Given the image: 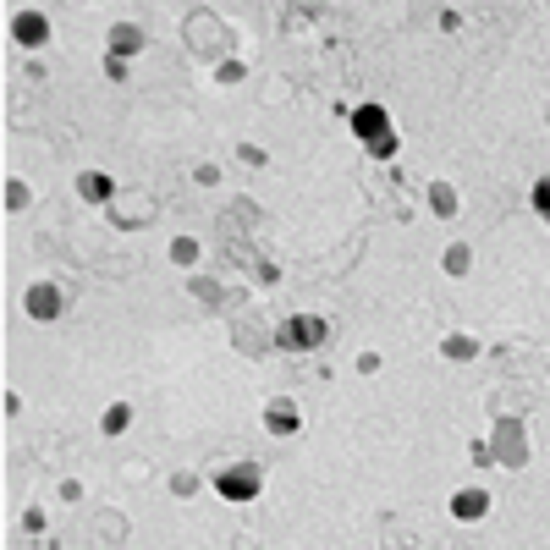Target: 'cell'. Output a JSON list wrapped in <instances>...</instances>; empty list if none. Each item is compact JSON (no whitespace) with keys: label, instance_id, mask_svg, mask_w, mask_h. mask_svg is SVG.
Segmentation results:
<instances>
[{"label":"cell","instance_id":"1","mask_svg":"<svg viewBox=\"0 0 550 550\" xmlns=\"http://www.w3.org/2000/svg\"><path fill=\"white\" fill-rule=\"evenodd\" d=\"M314 341H325V325L319 319H292L286 325V347H314Z\"/></svg>","mask_w":550,"mask_h":550},{"label":"cell","instance_id":"6","mask_svg":"<svg viewBox=\"0 0 550 550\" xmlns=\"http://www.w3.org/2000/svg\"><path fill=\"white\" fill-rule=\"evenodd\" d=\"M220 490H226V495H248V490H254V479H242V473H237V479H226Z\"/></svg>","mask_w":550,"mask_h":550},{"label":"cell","instance_id":"4","mask_svg":"<svg viewBox=\"0 0 550 550\" xmlns=\"http://www.w3.org/2000/svg\"><path fill=\"white\" fill-rule=\"evenodd\" d=\"M485 512V495L473 490V495H457V517H479Z\"/></svg>","mask_w":550,"mask_h":550},{"label":"cell","instance_id":"7","mask_svg":"<svg viewBox=\"0 0 550 550\" xmlns=\"http://www.w3.org/2000/svg\"><path fill=\"white\" fill-rule=\"evenodd\" d=\"M28 308H39V314H50V308H55V297H50V292H33V297H28Z\"/></svg>","mask_w":550,"mask_h":550},{"label":"cell","instance_id":"3","mask_svg":"<svg viewBox=\"0 0 550 550\" xmlns=\"http://www.w3.org/2000/svg\"><path fill=\"white\" fill-rule=\"evenodd\" d=\"M17 33H22L28 44H39V39H44V17H17Z\"/></svg>","mask_w":550,"mask_h":550},{"label":"cell","instance_id":"5","mask_svg":"<svg viewBox=\"0 0 550 550\" xmlns=\"http://www.w3.org/2000/svg\"><path fill=\"white\" fill-rule=\"evenodd\" d=\"M127 419H132V413H127V407H122V402H116V407H110V413H105V429H110V435H116V429H127Z\"/></svg>","mask_w":550,"mask_h":550},{"label":"cell","instance_id":"8","mask_svg":"<svg viewBox=\"0 0 550 550\" xmlns=\"http://www.w3.org/2000/svg\"><path fill=\"white\" fill-rule=\"evenodd\" d=\"M270 429H292V407H275V413H270Z\"/></svg>","mask_w":550,"mask_h":550},{"label":"cell","instance_id":"2","mask_svg":"<svg viewBox=\"0 0 550 550\" xmlns=\"http://www.w3.org/2000/svg\"><path fill=\"white\" fill-rule=\"evenodd\" d=\"M380 127H385V116L374 105H363L358 110V132H363V138H380Z\"/></svg>","mask_w":550,"mask_h":550}]
</instances>
